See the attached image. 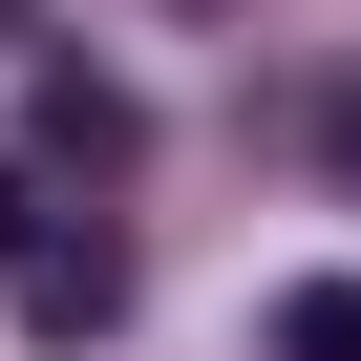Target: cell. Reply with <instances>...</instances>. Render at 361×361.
Segmentation results:
<instances>
[{
    "label": "cell",
    "mask_w": 361,
    "mask_h": 361,
    "mask_svg": "<svg viewBox=\"0 0 361 361\" xmlns=\"http://www.w3.org/2000/svg\"><path fill=\"white\" fill-rule=\"evenodd\" d=\"M128 149H149V106H128L106 64H43V43H22V192H106Z\"/></svg>",
    "instance_id": "obj_2"
},
{
    "label": "cell",
    "mask_w": 361,
    "mask_h": 361,
    "mask_svg": "<svg viewBox=\"0 0 361 361\" xmlns=\"http://www.w3.org/2000/svg\"><path fill=\"white\" fill-rule=\"evenodd\" d=\"M255 361H361V276H276V319H255Z\"/></svg>",
    "instance_id": "obj_3"
},
{
    "label": "cell",
    "mask_w": 361,
    "mask_h": 361,
    "mask_svg": "<svg viewBox=\"0 0 361 361\" xmlns=\"http://www.w3.org/2000/svg\"><path fill=\"white\" fill-rule=\"evenodd\" d=\"M22 43H43V0H0V64H22Z\"/></svg>",
    "instance_id": "obj_5"
},
{
    "label": "cell",
    "mask_w": 361,
    "mask_h": 361,
    "mask_svg": "<svg viewBox=\"0 0 361 361\" xmlns=\"http://www.w3.org/2000/svg\"><path fill=\"white\" fill-rule=\"evenodd\" d=\"M298 128H319V170H361V64H340V85H319Z\"/></svg>",
    "instance_id": "obj_4"
},
{
    "label": "cell",
    "mask_w": 361,
    "mask_h": 361,
    "mask_svg": "<svg viewBox=\"0 0 361 361\" xmlns=\"http://www.w3.org/2000/svg\"><path fill=\"white\" fill-rule=\"evenodd\" d=\"M128 298H149V255H128L106 213H22V234H0V319H22L43 361H85V340H128Z\"/></svg>",
    "instance_id": "obj_1"
}]
</instances>
